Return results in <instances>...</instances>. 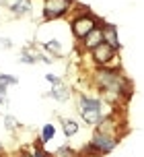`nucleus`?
Here are the masks:
<instances>
[{"label":"nucleus","instance_id":"nucleus-1","mask_svg":"<svg viewBox=\"0 0 144 157\" xmlns=\"http://www.w3.org/2000/svg\"><path fill=\"white\" fill-rule=\"evenodd\" d=\"M88 78H91V85L111 108H124L134 93L132 81L124 75L121 68H109V66L93 68Z\"/></svg>","mask_w":144,"mask_h":157},{"label":"nucleus","instance_id":"nucleus-2","mask_svg":"<svg viewBox=\"0 0 144 157\" xmlns=\"http://www.w3.org/2000/svg\"><path fill=\"white\" fill-rule=\"evenodd\" d=\"M107 105L109 103L105 101L103 97H97V95L80 93L78 99H76V112H78L80 120L87 126H93V128L113 110V108H107Z\"/></svg>","mask_w":144,"mask_h":157},{"label":"nucleus","instance_id":"nucleus-3","mask_svg":"<svg viewBox=\"0 0 144 157\" xmlns=\"http://www.w3.org/2000/svg\"><path fill=\"white\" fill-rule=\"evenodd\" d=\"M97 27H101V19L97 15H93L87 6L80 8L78 13L72 15V19H70V33H72V37L76 39V44L82 41L88 33H93Z\"/></svg>","mask_w":144,"mask_h":157},{"label":"nucleus","instance_id":"nucleus-4","mask_svg":"<svg viewBox=\"0 0 144 157\" xmlns=\"http://www.w3.org/2000/svg\"><path fill=\"white\" fill-rule=\"evenodd\" d=\"M88 60L93 64V68H105V66L120 68V50H115L103 41L101 46H97L95 50L88 52Z\"/></svg>","mask_w":144,"mask_h":157},{"label":"nucleus","instance_id":"nucleus-5","mask_svg":"<svg viewBox=\"0 0 144 157\" xmlns=\"http://www.w3.org/2000/svg\"><path fill=\"white\" fill-rule=\"evenodd\" d=\"M76 6L74 0H43V6H41V13H43V21L45 23H54V21H60L64 19L66 15H70Z\"/></svg>","mask_w":144,"mask_h":157},{"label":"nucleus","instance_id":"nucleus-6","mask_svg":"<svg viewBox=\"0 0 144 157\" xmlns=\"http://www.w3.org/2000/svg\"><path fill=\"white\" fill-rule=\"evenodd\" d=\"M41 56H43V52H39V48L35 46V44H27L19 52V62L21 64H39Z\"/></svg>","mask_w":144,"mask_h":157},{"label":"nucleus","instance_id":"nucleus-7","mask_svg":"<svg viewBox=\"0 0 144 157\" xmlns=\"http://www.w3.org/2000/svg\"><path fill=\"white\" fill-rule=\"evenodd\" d=\"M101 44H103V33H101V27H97L95 31L88 33L82 41H78V50H80V52H85V54H88L91 50H95V48L101 46Z\"/></svg>","mask_w":144,"mask_h":157},{"label":"nucleus","instance_id":"nucleus-8","mask_svg":"<svg viewBox=\"0 0 144 157\" xmlns=\"http://www.w3.org/2000/svg\"><path fill=\"white\" fill-rule=\"evenodd\" d=\"M101 33H103V41L109 44L111 48L120 50L121 44H120V33H117V27L113 23H101Z\"/></svg>","mask_w":144,"mask_h":157},{"label":"nucleus","instance_id":"nucleus-9","mask_svg":"<svg viewBox=\"0 0 144 157\" xmlns=\"http://www.w3.org/2000/svg\"><path fill=\"white\" fill-rule=\"evenodd\" d=\"M8 13L10 17H15V19H23L31 13V0H13V2H8Z\"/></svg>","mask_w":144,"mask_h":157},{"label":"nucleus","instance_id":"nucleus-10","mask_svg":"<svg viewBox=\"0 0 144 157\" xmlns=\"http://www.w3.org/2000/svg\"><path fill=\"white\" fill-rule=\"evenodd\" d=\"M48 97H52V99H56V101H60V103H66V101H68V99L72 97L70 87L66 85V83L54 85V87H52V89L48 91Z\"/></svg>","mask_w":144,"mask_h":157},{"label":"nucleus","instance_id":"nucleus-11","mask_svg":"<svg viewBox=\"0 0 144 157\" xmlns=\"http://www.w3.org/2000/svg\"><path fill=\"white\" fill-rule=\"evenodd\" d=\"M39 48L45 52V54H52V58H60V56L64 54V48H62V41L56 37L52 39H45V41H41Z\"/></svg>","mask_w":144,"mask_h":157},{"label":"nucleus","instance_id":"nucleus-12","mask_svg":"<svg viewBox=\"0 0 144 157\" xmlns=\"http://www.w3.org/2000/svg\"><path fill=\"white\" fill-rule=\"evenodd\" d=\"M60 126H62V132H64V136H74V134H78L80 130V124L76 122V120H72V118H60Z\"/></svg>","mask_w":144,"mask_h":157},{"label":"nucleus","instance_id":"nucleus-13","mask_svg":"<svg viewBox=\"0 0 144 157\" xmlns=\"http://www.w3.org/2000/svg\"><path fill=\"white\" fill-rule=\"evenodd\" d=\"M54 136H56V124H52V122L43 124V128H41V136H39V143L45 147L48 143L54 141Z\"/></svg>","mask_w":144,"mask_h":157},{"label":"nucleus","instance_id":"nucleus-14","mask_svg":"<svg viewBox=\"0 0 144 157\" xmlns=\"http://www.w3.org/2000/svg\"><path fill=\"white\" fill-rule=\"evenodd\" d=\"M4 128H6V132H10V134L21 132V122H19V118L13 116V114H6V116H4Z\"/></svg>","mask_w":144,"mask_h":157},{"label":"nucleus","instance_id":"nucleus-15","mask_svg":"<svg viewBox=\"0 0 144 157\" xmlns=\"http://www.w3.org/2000/svg\"><path fill=\"white\" fill-rule=\"evenodd\" d=\"M54 157H82V153L72 149V147H68V145H62V147H58L54 151Z\"/></svg>","mask_w":144,"mask_h":157},{"label":"nucleus","instance_id":"nucleus-16","mask_svg":"<svg viewBox=\"0 0 144 157\" xmlns=\"http://www.w3.org/2000/svg\"><path fill=\"white\" fill-rule=\"evenodd\" d=\"M16 83H19V78H16V77H10V75L0 72V93H6L8 87H10V85H16Z\"/></svg>","mask_w":144,"mask_h":157},{"label":"nucleus","instance_id":"nucleus-17","mask_svg":"<svg viewBox=\"0 0 144 157\" xmlns=\"http://www.w3.org/2000/svg\"><path fill=\"white\" fill-rule=\"evenodd\" d=\"M45 81H48L52 87H54V85H60V83H64V81H62V77H58V75H45Z\"/></svg>","mask_w":144,"mask_h":157},{"label":"nucleus","instance_id":"nucleus-18","mask_svg":"<svg viewBox=\"0 0 144 157\" xmlns=\"http://www.w3.org/2000/svg\"><path fill=\"white\" fill-rule=\"evenodd\" d=\"M6 108H8V95L6 93H0V114L6 112Z\"/></svg>","mask_w":144,"mask_h":157},{"label":"nucleus","instance_id":"nucleus-19","mask_svg":"<svg viewBox=\"0 0 144 157\" xmlns=\"http://www.w3.org/2000/svg\"><path fill=\"white\" fill-rule=\"evenodd\" d=\"M0 46L4 48V50H10V48H13V41L8 37H0Z\"/></svg>","mask_w":144,"mask_h":157},{"label":"nucleus","instance_id":"nucleus-20","mask_svg":"<svg viewBox=\"0 0 144 157\" xmlns=\"http://www.w3.org/2000/svg\"><path fill=\"white\" fill-rule=\"evenodd\" d=\"M0 157H4V143H2V139H0Z\"/></svg>","mask_w":144,"mask_h":157}]
</instances>
